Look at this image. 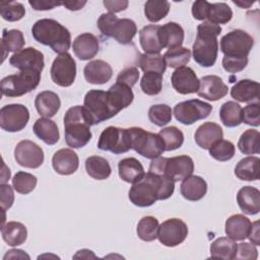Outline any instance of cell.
I'll list each match as a JSON object with an SVG mask.
<instances>
[{
	"label": "cell",
	"instance_id": "obj_1",
	"mask_svg": "<svg viewBox=\"0 0 260 260\" xmlns=\"http://www.w3.org/2000/svg\"><path fill=\"white\" fill-rule=\"evenodd\" d=\"M175 190V182L166 175L148 172L134 183L129 190L130 201L138 207H148L157 200L170 198Z\"/></svg>",
	"mask_w": 260,
	"mask_h": 260
},
{
	"label": "cell",
	"instance_id": "obj_2",
	"mask_svg": "<svg viewBox=\"0 0 260 260\" xmlns=\"http://www.w3.org/2000/svg\"><path fill=\"white\" fill-rule=\"evenodd\" d=\"M221 32L218 24L209 21H203L197 26V35L193 44V58L197 64L202 67H211L214 65L217 53V37Z\"/></svg>",
	"mask_w": 260,
	"mask_h": 260
},
{
	"label": "cell",
	"instance_id": "obj_3",
	"mask_svg": "<svg viewBox=\"0 0 260 260\" xmlns=\"http://www.w3.org/2000/svg\"><path fill=\"white\" fill-rule=\"evenodd\" d=\"M31 34L38 43L49 46L56 53H66L70 49L71 35L69 30L55 19L37 20L31 27Z\"/></svg>",
	"mask_w": 260,
	"mask_h": 260
},
{
	"label": "cell",
	"instance_id": "obj_4",
	"mask_svg": "<svg viewBox=\"0 0 260 260\" xmlns=\"http://www.w3.org/2000/svg\"><path fill=\"white\" fill-rule=\"evenodd\" d=\"M90 124L82 106H74L64 116V133L66 144L72 148L85 146L91 139Z\"/></svg>",
	"mask_w": 260,
	"mask_h": 260
},
{
	"label": "cell",
	"instance_id": "obj_5",
	"mask_svg": "<svg viewBox=\"0 0 260 260\" xmlns=\"http://www.w3.org/2000/svg\"><path fill=\"white\" fill-rule=\"evenodd\" d=\"M96 25L103 36L113 38L122 45L130 44L137 32L136 23L132 19L119 18L114 13H103Z\"/></svg>",
	"mask_w": 260,
	"mask_h": 260
},
{
	"label": "cell",
	"instance_id": "obj_6",
	"mask_svg": "<svg viewBox=\"0 0 260 260\" xmlns=\"http://www.w3.org/2000/svg\"><path fill=\"white\" fill-rule=\"evenodd\" d=\"M41 73L34 70H22L17 74L5 76L1 80V93L9 98L21 96L37 88Z\"/></svg>",
	"mask_w": 260,
	"mask_h": 260
},
{
	"label": "cell",
	"instance_id": "obj_7",
	"mask_svg": "<svg viewBox=\"0 0 260 260\" xmlns=\"http://www.w3.org/2000/svg\"><path fill=\"white\" fill-rule=\"evenodd\" d=\"M131 138V148L145 158L153 159L165 151L164 143L158 134L148 132L140 127L128 128Z\"/></svg>",
	"mask_w": 260,
	"mask_h": 260
},
{
	"label": "cell",
	"instance_id": "obj_8",
	"mask_svg": "<svg viewBox=\"0 0 260 260\" xmlns=\"http://www.w3.org/2000/svg\"><path fill=\"white\" fill-rule=\"evenodd\" d=\"M82 107L91 126L100 124L117 115L109 104L107 91L100 89L87 91Z\"/></svg>",
	"mask_w": 260,
	"mask_h": 260
},
{
	"label": "cell",
	"instance_id": "obj_9",
	"mask_svg": "<svg viewBox=\"0 0 260 260\" xmlns=\"http://www.w3.org/2000/svg\"><path fill=\"white\" fill-rule=\"evenodd\" d=\"M254 46V39L243 29H234L220 39V51L226 57H248Z\"/></svg>",
	"mask_w": 260,
	"mask_h": 260
},
{
	"label": "cell",
	"instance_id": "obj_10",
	"mask_svg": "<svg viewBox=\"0 0 260 260\" xmlns=\"http://www.w3.org/2000/svg\"><path fill=\"white\" fill-rule=\"evenodd\" d=\"M98 147L101 150L111 151L114 154H120L129 151L132 148L128 128L125 129L114 126L107 127L100 135Z\"/></svg>",
	"mask_w": 260,
	"mask_h": 260
},
{
	"label": "cell",
	"instance_id": "obj_11",
	"mask_svg": "<svg viewBox=\"0 0 260 260\" xmlns=\"http://www.w3.org/2000/svg\"><path fill=\"white\" fill-rule=\"evenodd\" d=\"M212 106L206 102L193 99L177 104L174 108L175 118L184 125H191L209 116Z\"/></svg>",
	"mask_w": 260,
	"mask_h": 260
},
{
	"label": "cell",
	"instance_id": "obj_12",
	"mask_svg": "<svg viewBox=\"0 0 260 260\" xmlns=\"http://www.w3.org/2000/svg\"><path fill=\"white\" fill-rule=\"evenodd\" d=\"M52 81L62 87L72 85L76 77V63L69 53L59 54L51 66Z\"/></svg>",
	"mask_w": 260,
	"mask_h": 260
},
{
	"label": "cell",
	"instance_id": "obj_13",
	"mask_svg": "<svg viewBox=\"0 0 260 260\" xmlns=\"http://www.w3.org/2000/svg\"><path fill=\"white\" fill-rule=\"evenodd\" d=\"M29 120L28 109L20 104L6 105L0 110V127L7 132L24 129Z\"/></svg>",
	"mask_w": 260,
	"mask_h": 260
},
{
	"label": "cell",
	"instance_id": "obj_14",
	"mask_svg": "<svg viewBox=\"0 0 260 260\" xmlns=\"http://www.w3.org/2000/svg\"><path fill=\"white\" fill-rule=\"evenodd\" d=\"M187 236V224L180 218H169L158 226L157 239L166 247H176L182 244Z\"/></svg>",
	"mask_w": 260,
	"mask_h": 260
},
{
	"label": "cell",
	"instance_id": "obj_15",
	"mask_svg": "<svg viewBox=\"0 0 260 260\" xmlns=\"http://www.w3.org/2000/svg\"><path fill=\"white\" fill-rule=\"evenodd\" d=\"M14 158L21 167L38 169L44 162V151L34 141L21 140L14 148Z\"/></svg>",
	"mask_w": 260,
	"mask_h": 260
},
{
	"label": "cell",
	"instance_id": "obj_16",
	"mask_svg": "<svg viewBox=\"0 0 260 260\" xmlns=\"http://www.w3.org/2000/svg\"><path fill=\"white\" fill-rule=\"evenodd\" d=\"M9 63L12 67L17 68L20 71L34 70L40 73L43 71L45 65L43 53L32 47L24 48L14 53L10 57Z\"/></svg>",
	"mask_w": 260,
	"mask_h": 260
},
{
	"label": "cell",
	"instance_id": "obj_17",
	"mask_svg": "<svg viewBox=\"0 0 260 260\" xmlns=\"http://www.w3.org/2000/svg\"><path fill=\"white\" fill-rule=\"evenodd\" d=\"M174 89L181 94L197 92L199 89V79L194 70L187 66L177 68L171 77Z\"/></svg>",
	"mask_w": 260,
	"mask_h": 260
},
{
	"label": "cell",
	"instance_id": "obj_18",
	"mask_svg": "<svg viewBox=\"0 0 260 260\" xmlns=\"http://www.w3.org/2000/svg\"><path fill=\"white\" fill-rule=\"evenodd\" d=\"M194 171L193 159L188 155L166 157L165 175L174 182L182 181L192 175Z\"/></svg>",
	"mask_w": 260,
	"mask_h": 260
},
{
	"label": "cell",
	"instance_id": "obj_19",
	"mask_svg": "<svg viewBox=\"0 0 260 260\" xmlns=\"http://www.w3.org/2000/svg\"><path fill=\"white\" fill-rule=\"evenodd\" d=\"M228 85L222 81V79L217 75H206L199 80V89L197 91L198 95L215 102L228 94Z\"/></svg>",
	"mask_w": 260,
	"mask_h": 260
},
{
	"label": "cell",
	"instance_id": "obj_20",
	"mask_svg": "<svg viewBox=\"0 0 260 260\" xmlns=\"http://www.w3.org/2000/svg\"><path fill=\"white\" fill-rule=\"evenodd\" d=\"M52 166L56 173L68 176L75 173L79 166V158L76 152L70 148H62L56 151L52 157Z\"/></svg>",
	"mask_w": 260,
	"mask_h": 260
},
{
	"label": "cell",
	"instance_id": "obj_21",
	"mask_svg": "<svg viewBox=\"0 0 260 260\" xmlns=\"http://www.w3.org/2000/svg\"><path fill=\"white\" fill-rule=\"evenodd\" d=\"M72 49L76 57L82 61L90 60L99 52L100 44L98 38L89 32H84L75 38Z\"/></svg>",
	"mask_w": 260,
	"mask_h": 260
},
{
	"label": "cell",
	"instance_id": "obj_22",
	"mask_svg": "<svg viewBox=\"0 0 260 260\" xmlns=\"http://www.w3.org/2000/svg\"><path fill=\"white\" fill-rule=\"evenodd\" d=\"M83 75L88 83L104 84L112 78L113 69L106 61L92 60L84 66Z\"/></svg>",
	"mask_w": 260,
	"mask_h": 260
},
{
	"label": "cell",
	"instance_id": "obj_23",
	"mask_svg": "<svg viewBox=\"0 0 260 260\" xmlns=\"http://www.w3.org/2000/svg\"><path fill=\"white\" fill-rule=\"evenodd\" d=\"M107 96L111 108L116 114L130 106L134 99L131 87L118 82L113 84L107 90Z\"/></svg>",
	"mask_w": 260,
	"mask_h": 260
},
{
	"label": "cell",
	"instance_id": "obj_24",
	"mask_svg": "<svg viewBox=\"0 0 260 260\" xmlns=\"http://www.w3.org/2000/svg\"><path fill=\"white\" fill-rule=\"evenodd\" d=\"M223 131L221 127L213 122H205L200 125L194 135L195 142L203 149H209L215 142L222 139Z\"/></svg>",
	"mask_w": 260,
	"mask_h": 260
},
{
	"label": "cell",
	"instance_id": "obj_25",
	"mask_svg": "<svg viewBox=\"0 0 260 260\" xmlns=\"http://www.w3.org/2000/svg\"><path fill=\"white\" fill-rule=\"evenodd\" d=\"M237 202L244 213L257 214L260 211V191L252 186H244L238 191Z\"/></svg>",
	"mask_w": 260,
	"mask_h": 260
},
{
	"label": "cell",
	"instance_id": "obj_26",
	"mask_svg": "<svg viewBox=\"0 0 260 260\" xmlns=\"http://www.w3.org/2000/svg\"><path fill=\"white\" fill-rule=\"evenodd\" d=\"M231 95L240 103H258L259 83L251 79L239 80L231 88Z\"/></svg>",
	"mask_w": 260,
	"mask_h": 260
},
{
	"label": "cell",
	"instance_id": "obj_27",
	"mask_svg": "<svg viewBox=\"0 0 260 260\" xmlns=\"http://www.w3.org/2000/svg\"><path fill=\"white\" fill-rule=\"evenodd\" d=\"M252 222L243 214H233L225 221V235L234 241H243L250 234Z\"/></svg>",
	"mask_w": 260,
	"mask_h": 260
},
{
	"label": "cell",
	"instance_id": "obj_28",
	"mask_svg": "<svg viewBox=\"0 0 260 260\" xmlns=\"http://www.w3.org/2000/svg\"><path fill=\"white\" fill-rule=\"evenodd\" d=\"M184 37V29L177 22L170 21L159 26V39L164 49L171 50L182 47Z\"/></svg>",
	"mask_w": 260,
	"mask_h": 260
},
{
	"label": "cell",
	"instance_id": "obj_29",
	"mask_svg": "<svg viewBox=\"0 0 260 260\" xmlns=\"http://www.w3.org/2000/svg\"><path fill=\"white\" fill-rule=\"evenodd\" d=\"M159 26L156 24H148L139 31V43L146 54H159L164 49L159 39Z\"/></svg>",
	"mask_w": 260,
	"mask_h": 260
},
{
	"label": "cell",
	"instance_id": "obj_30",
	"mask_svg": "<svg viewBox=\"0 0 260 260\" xmlns=\"http://www.w3.org/2000/svg\"><path fill=\"white\" fill-rule=\"evenodd\" d=\"M61 106L60 98L51 90H45L36 96L35 107L38 113L44 118H51L57 114Z\"/></svg>",
	"mask_w": 260,
	"mask_h": 260
},
{
	"label": "cell",
	"instance_id": "obj_31",
	"mask_svg": "<svg viewBox=\"0 0 260 260\" xmlns=\"http://www.w3.org/2000/svg\"><path fill=\"white\" fill-rule=\"evenodd\" d=\"M180 191L185 199L189 201H198L205 196L207 192V184L201 177L191 175L183 180Z\"/></svg>",
	"mask_w": 260,
	"mask_h": 260
},
{
	"label": "cell",
	"instance_id": "obj_32",
	"mask_svg": "<svg viewBox=\"0 0 260 260\" xmlns=\"http://www.w3.org/2000/svg\"><path fill=\"white\" fill-rule=\"evenodd\" d=\"M118 171L120 178L126 183L134 184L140 181L144 175V169L141 162L135 157H126L119 161Z\"/></svg>",
	"mask_w": 260,
	"mask_h": 260
},
{
	"label": "cell",
	"instance_id": "obj_33",
	"mask_svg": "<svg viewBox=\"0 0 260 260\" xmlns=\"http://www.w3.org/2000/svg\"><path fill=\"white\" fill-rule=\"evenodd\" d=\"M32 130L36 136L48 145H54L59 141L60 134L58 126L50 118L38 119L34 124Z\"/></svg>",
	"mask_w": 260,
	"mask_h": 260
},
{
	"label": "cell",
	"instance_id": "obj_34",
	"mask_svg": "<svg viewBox=\"0 0 260 260\" xmlns=\"http://www.w3.org/2000/svg\"><path fill=\"white\" fill-rule=\"evenodd\" d=\"M2 239L11 247L23 244L27 238V230L18 221H8L1 228Z\"/></svg>",
	"mask_w": 260,
	"mask_h": 260
},
{
	"label": "cell",
	"instance_id": "obj_35",
	"mask_svg": "<svg viewBox=\"0 0 260 260\" xmlns=\"http://www.w3.org/2000/svg\"><path fill=\"white\" fill-rule=\"evenodd\" d=\"M259 162L258 156L244 157L237 164L235 175L243 181H256L259 179Z\"/></svg>",
	"mask_w": 260,
	"mask_h": 260
},
{
	"label": "cell",
	"instance_id": "obj_36",
	"mask_svg": "<svg viewBox=\"0 0 260 260\" xmlns=\"http://www.w3.org/2000/svg\"><path fill=\"white\" fill-rule=\"evenodd\" d=\"M237 252L236 241L229 237H220L210 245V257L224 260L235 259Z\"/></svg>",
	"mask_w": 260,
	"mask_h": 260
},
{
	"label": "cell",
	"instance_id": "obj_37",
	"mask_svg": "<svg viewBox=\"0 0 260 260\" xmlns=\"http://www.w3.org/2000/svg\"><path fill=\"white\" fill-rule=\"evenodd\" d=\"M85 170L88 176L95 180H106L112 173L109 161L99 155H92L86 158Z\"/></svg>",
	"mask_w": 260,
	"mask_h": 260
},
{
	"label": "cell",
	"instance_id": "obj_38",
	"mask_svg": "<svg viewBox=\"0 0 260 260\" xmlns=\"http://www.w3.org/2000/svg\"><path fill=\"white\" fill-rule=\"evenodd\" d=\"M219 118L225 127H237L242 123V107L233 101L225 102L220 107Z\"/></svg>",
	"mask_w": 260,
	"mask_h": 260
},
{
	"label": "cell",
	"instance_id": "obj_39",
	"mask_svg": "<svg viewBox=\"0 0 260 260\" xmlns=\"http://www.w3.org/2000/svg\"><path fill=\"white\" fill-rule=\"evenodd\" d=\"M25 44L23 34L19 29H3L1 46L3 50V60L6 57V54L9 52H18L22 50Z\"/></svg>",
	"mask_w": 260,
	"mask_h": 260
},
{
	"label": "cell",
	"instance_id": "obj_40",
	"mask_svg": "<svg viewBox=\"0 0 260 260\" xmlns=\"http://www.w3.org/2000/svg\"><path fill=\"white\" fill-rule=\"evenodd\" d=\"M138 66L144 73L155 72L161 75L167 68L164 56L160 54H141L138 60Z\"/></svg>",
	"mask_w": 260,
	"mask_h": 260
},
{
	"label": "cell",
	"instance_id": "obj_41",
	"mask_svg": "<svg viewBox=\"0 0 260 260\" xmlns=\"http://www.w3.org/2000/svg\"><path fill=\"white\" fill-rule=\"evenodd\" d=\"M170 6V2L166 0H148L144 4L145 17L150 22H157L168 15Z\"/></svg>",
	"mask_w": 260,
	"mask_h": 260
},
{
	"label": "cell",
	"instance_id": "obj_42",
	"mask_svg": "<svg viewBox=\"0 0 260 260\" xmlns=\"http://www.w3.org/2000/svg\"><path fill=\"white\" fill-rule=\"evenodd\" d=\"M157 134L162 140L165 151H171L180 148L184 142L183 132L175 126L166 127L161 129Z\"/></svg>",
	"mask_w": 260,
	"mask_h": 260
},
{
	"label": "cell",
	"instance_id": "obj_43",
	"mask_svg": "<svg viewBox=\"0 0 260 260\" xmlns=\"http://www.w3.org/2000/svg\"><path fill=\"white\" fill-rule=\"evenodd\" d=\"M260 133L255 129L246 130L238 141V147L244 154H257L260 151L259 148Z\"/></svg>",
	"mask_w": 260,
	"mask_h": 260
},
{
	"label": "cell",
	"instance_id": "obj_44",
	"mask_svg": "<svg viewBox=\"0 0 260 260\" xmlns=\"http://www.w3.org/2000/svg\"><path fill=\"white\" fill-rule=\"evenodd\" d=\"M158 220L153 216H143L137 224V236L145 242L154 241L157 238Z\"/></svg>",
	"mask_w": 260,
	"mask_h": 260
},
{
	"label": "cell",
	"instance_id": "obj_45",
	"mask_svg": "<svg viewBox=\"0 0 260 260\" xmlns=\"http://www.w3.org/2000/svg\"><path fill=\"white\" fill-rule=\"evenodd\" d=\"M233 17L232 8L223 2L211 3L207 19L209 22L214 24H224L228 23Z\"/></svg>",
	"mask_w": 260,
	"mask_h": 260
},
{
	"label": "cell",
	"instance_id": "obj_46",
	"mask_svg": "<svg viewBox=\"0 0 260 260\" xmlns=\"http://www.w3.org/2000/svg\"><path fill=\"white\" fill-rule=\"evenodd\" d=\"M191 58V51L188 48L179 47L176 49L168 50L164 54V59L167 66L171 68H179L185 66Z\"/></svg>",
	"mask_w": 260,
	"mask_h": 260
},
{
	"label": "cell",
	"instance_id": "obj_47",
	"mask_svg": "<svg viewBox=\"0 0 260 260\" xmlns=\"http://www.w3.org/2000/svg\"><path fill=\"white\" fill-rule=\"evenodd\" d=\"M38 179L32 174L26 172H17L12 179V187L19 194H28L36 188Z\"/></svg>",
	"mask_w": 260,
	"mask_h": 260
},
{
	"label": "cell",
	"instance_id": "obj_48",
	"mask_svg": "<svg viewBox=\"0 0 260 260\" xmlns=\"http://www.w3.org/2000/svg\"><path fill=\"white\" fill-rule=\"evenodd\" d=\"M235 152L236 147L234 143L224 139L218 140L209 148L210 156L219 161H228L232 159L235 155Z\"/></svg>",
	"mask_w": 260,
	"mask_h": 260
},
{
	"label": "cell",
	"instance_id": "obj_49",
	"mask_svg": "<svg viewBox=\"0 0 260 260\" xmlns=\"http://www.w3.org/2000/svg\"><path fill=\"white\" fill-rule=\"evenodd\" d=\"M140 87L147 95H155L161 91L162 75L155 72H146L140 80Z\"/></svg>",
	"mask_w": 260,
	"mask_h": 260
},
{
	"label": "cell",
	"instance_id": "obj_50",
	"mask_svg": "<svg viewBox=\"0 0 260 260\" xmlns=\"http://www.w3.org/2000/svg\"><path fill=\"white\" fill-rule=\"evenodd\" d=\"M172 109L165 104L153 105L148 110V118L151 123L158 127L166 126L172 120Z\"/></svg>",
	"mask_w": 260,
	"mask_h": 260
},
{
	"label": "cell",
	"instance_id": "obj_51",
	"mask_svg": "<svg viewBox=\"0 0 260 260\" xmlns=\"http://www.w3.org/2000/svg\"><path fill=\"white\" fill-rule=\"evenodd\" d=\"M1 17L10 22L20 20L25 14V8L19 2H2L0 3Z\"/></svg>",
	"mask_w": 260,
	"mask_h": 260
},
{
	"label": "cell",
	"instance_id": "obj_52",
	"mask_svg": "<svg viewBox=\"0 0 260 260\" xmlns=\"http://www.w3.org/2000/svg\"><path fill=\"white\" fill-rule=\"evenodd\" d=\"M242 122L258 127L260 125V106L259 103H252L242 109Z\"/></svg>",
	"mask_w": 260,
	"mask_h": 260
},
{
	"label": "cell",
	"instance_id": "obj_53",
	"mask_svg": "<svg viewBox=\"0 0 260 260\" xmlns=\"http://www.w3.org/2000/svg\"><path fill=\"white\" fill-rule=\"evenodd\" d=\"M248 64V57L236 58V57H226L222 58V67L229 73H237L242 71Z\"/></svg>",
	"mask_w": 260,
	"mask_h": 260
},
{
	"label": "cell",
	"instance_id": "obj_54",
	"mask_svg": "<svg viewBox=\"0 0 260 260\" xmlns=\"http://www.w3.org/2000/svg\"><path fill=\"white\" fill-rule=\"evenodd\" d=\"M139 79V71L136 67H127L120 71L116 78V82L125 84L129 87H132L136 84Z\"/></svg>",
	"mask_w": 260,
	"mask_h": 260
},
{
	"label": "cell",
	"instance_id": "obj_55",
	"mask_svg": "<svg viewBox=\"0 0 260 260\" xmlns=\"http://www.w3.org/2000/svg\"><path fill=\"white\" fill-rule=\"evenodd\" d=\"M258 257V251L255 245L251 243H240L237 245V252L235 259L244 260H256Z\"/></svg>",
	"mask_w": 260,
	"mask_h": 260
},
{
	"label": "cell",
	"instance_id": "obj_56",
	"mask_svg": "<svg viewBox=\"0 0 260 260\" xmlns=\"http://www.w3.org/2000/svg\"><path fill=\"white\" fill-rule=\"evenodd\" d=\"M14 202V193L11 186L8 184L0 185V203L2 207V211H6L9 209Z\"/></svg>",
	"mask_w": 260,
	"mask_h": 260
},
{
	"label": "cell",
	"instance_id": "obj_57",
	"mask_svg": "<svg viewBox=\"0 0 260 260\" xmlns=\"http://www.w3.org/2000/svg\"><path fill=\"white\" fill-rule=\"evenodd\" d=\"M211 3L205 0H198L192 4V15L197 20H204L207 18Z\"/></svg>",
	"mask_w": 260,
	"mask_h": 260
},
{
	"label": "cell",
	"instance_id": "obj_58",
	"mask_svg": "<svg viewBox=\"0 0 260 260\" xmlns=\"http://www.w3.org/2000/svg\"><path fill=\"white\" fill-rule=\"evenodd\" d=\"M28 3L35 10H51L62 5V2L52 0H29Z\"/></svg>",
	"mask_w": 260,
	"mask_h": 260
},
{
	"label": "cell",
	"instance_id": "obj_59",
	"mask_svg": "<svg viewBox=\"0 0 260 260\" xmlns=\"http://www.w3.org/2000/svg\"><path fill=\"white\" fill-rule=\"evenodd\" d=\"M103 4L105 5V7L108 9L109 13H116V12H120L125 10L128 7L129 2L126 0H105L103 2Z\"/></svg>",
	"mask_w": 260,
	"mask_h": 260
},
{
	"label": "cell",
	"instance_id": "obj_60",
	"mask_svg": "<svg viewBox=\"0 0 260 260\" xmlns=\"http://www.w3.org/2000/svg\"><path fill=\"white\" fill-rule=\"evenodd\" d=\"M249 240L252 242V244L258 246L260 245V235H259V221H255L251 225L250 234L248 236Z\"/></svg>",
	"mask_w": 260,
	"mask_h": 260
},
{
	"label": "cell",
	"instance_id": "obj_61",
	"mask_svg": "<svg viewBox=\"0 0 260 260\" xmlns=\"http://www.w3.org/2000/svg\"><path fill=\"white\" fill-rule=\"evenodd\" d=\"M15 259V258H19V259H23V258H26V259H29L30 257L24 253V251L22 250H18V249H12V250H9L3 257L4 260L6 259Z\"/></svg>",
	"mask_w": 260,
	"mask_h": 260
},
{
	"label": "cell",
	"instance_id": "obj_62",
	"mask_svg": "<svg viewBox=\"0 0 260 260\" xmlns=\"http://www.w3.org/2000/svg\"><path fill=\"white\" fill-rule=\"evenodd\" d=\"M85 4H86V1H66V2H62L63 6H65L67 9L72 10V11H76V10L81 9Z\"/></svg>",
	"mask_w": 260,
	"mask_h": 260
},
{
	"label": "cell",
	"instance_id": "obj_63",
	"mask_svg": "<svg viewBox=\"0 0 260 260\" xmlns=\"http://www.w3.org/2000/svg\"><path fill=\"white\" fill-rule=\"evenodd\" d=\"M3 172H2V178H1V184H5L10 179V171L9 169H6L5 164H3Z\"/></svg>",
	"mask_w": 260,
	"mask_h": 260
},
{
	"label": "cell",
	"instance_id": "obj_64",
	"mask_svg": "<svg viewBox=\"0 0 260 260\" xmlns=\"http://www.w3.org/2000/svg\"><path fill=\"white\" fill-rule=\"evenodd\" d=\"M234 3L236 4V5H238V6H240V7H242V8H248V7H250L254 2H238V1H234Z\"/></svg>",
	"mask_w": 260,
	"mask_h": 260
}]
</instances>
